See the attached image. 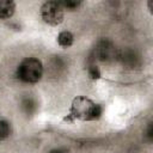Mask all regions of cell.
Listing matches in <instances>:
<instances>
[{
  "label": "cell",
  "instance_id": "obj_2",
  "mask_svg": "<svg viewBox=\"0 0 153 153\" xmlns=\"http://www.w3.org/2000/svg\"><path fill=\"white\" fill-rule=\"evenodd\" d=\"M43 75V65L37 57H26L24 59L17 68V76L29 84H35L41 80Z\"/></svg>",
  "mask_w": 153,
  "mask_h": 153
},
{
  "label": "cell",
  "instance_id": "obj_1",
  "mask_svg": "<svg viewBox=\"0 0 153 153\" xmlns=\"http://www.w3.org/2000/svg\"><path fill=\"white\" fill-rule=\"evenodd\" d=\"M102 115V106L96 104L92 99L86 96H76L73 98L69 108L68 115L65 117V121L74 122V121H96Z\"/></svg>",
  "mask_w": 153,
  "mask_h": 153
},
{
  "label": "cell",
  "instance_id": "obj_6",
  "mask_svg": "<svg viewBox=\"0 0 153 153\" xmlns=\"http://www.w3.org/2000/svg\"><path fill=\"white\" fill-rule=\"evenodd\" d=\"M57 44L62 48H69L74 42V36L71 31H61L56 37Z\"/></svg>",
  "mask_w": 153,
  "mask_h": 153
},
{
  "label": "cell",
  "instance_id": "obj_7",
  "mask_svg": "<svg viewBox=\"0 0 153 153\" xmlns=\"http://www.w3.org/2000/svg\"><path fill=\"white\" fill-rule=\"evenodd\" d=\"M11 133V127L10 123L5 120H0V141L7 139Z\"/></svg>",
  "mask_w": 153,
  "mask_h": 153
},
{
  "label": "cell",
  "instance_id": "obj_8",
  "mask_svg": "<svg viewBox=\"0 0 153 153\" xmlns=\"http://www.w3.org/2000/svg\"><path fill=\"white\" fill-rule=\"evenodd\" d=\"M87 74H88V78L92 79V80H98V79H100V76H102V73H100L99 68H98L96 65L88 66V68H87Z\"/></svg>",
  "mask_w": 153,
  "mask_h": 153
},
{
  "label": "cell",
  "instance_id": "obj_10",
  "mask_svg": "<svg viewBox=\"0 0 153 153\" xmlns=\"http://www.w3.org/2000/svg\"><path fill=\"white\" fill-rule=\"evenodd\" d=\"M50 153H62V152H60V151H53V152H50Z\"/></svg>",
  "mask_w": 153,
  "mask_h": 153
},
{
  "label": "cell",
  "instance_id": "obj_4",
  "mask_svg": "<svg viewBox=\"0 0 153 153\" xmlns=\"http://www.w3.org/2000/svg\"><path fill=\"white\" fill-rule=\"evenodd\" d=\"M16 2L12 0H0V19H10L16 12Z\"/></svg>",
  "mask_w": 153,
  "mask_h": 153
},
{
  "label": "cell",
  "instance_id": "obj_5",
  "mask_svg": "<svg viewBox=\"0 0 153 153\" xmlns=\"http://www.w3.org/2000/svg\"><path fill=\"white\" fill-rule=\"evenodd\" d=\"M96 53H97V55L99 56L100 60H109L112 56H115L114 47L106 41H103L98 44V47L96 48Z\"/></svg>",
  "mask_w": 153,
  "mask_h": 153
},
{
  "label": "cell",
  "instance_id": "obj_9",
  "mask_svg": "<svg viewBox=\"0 0 153 153\" xmlns=\"http://www.w3.org/2000/svg\"><path fill=\"white\" fill-rule=\"evenodd\" d=\"M60 2H61V5H62L63 10H69V11L76 10V8L81 5V2H80V1H76V0H62V1H60Z\"/></svg>",
  "mask_w": 153,
  "mask_h": 153
},
{
  "label": "cell",
  "instance_id": "obj_3",
  "mask_svg": "<svg viewBox=\"0 0 153 153\" xmlns=\"http://www.w3.org/2000/svg\"><path fill=\"white\" fill-rule=\"evenodd\" d=\"M60 1L49 0L41 6V18L42 20L51 26H57L63 22L65 12Z\"/></svg>",
  "mask_w": 153,
  "mask_h": 153
}]
</instances>
